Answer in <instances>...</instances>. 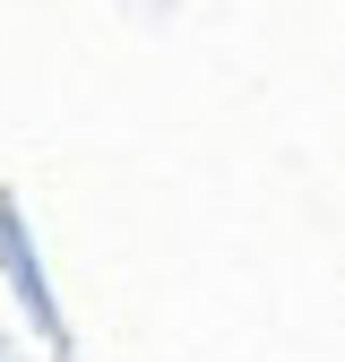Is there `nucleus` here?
<instances>
[]
</instances>
